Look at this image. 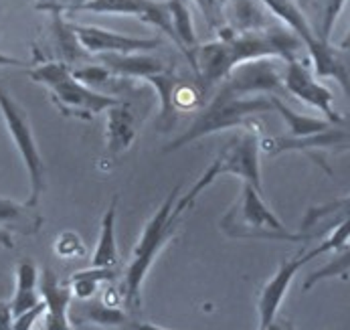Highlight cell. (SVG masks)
I'll list each match as a JSON object with an SVG mask.
<instances>
[{
	"label": "cell",
	"instance_id": "6da1fadb",
	"mask_svg": "<svg viewBox=\"0 0 350 330\" xmlns=\"http://www.w3.org/2000/svg\"><path fill=\"white\" fill-rule=\"evenodd\" d=\"M219 41L199 45L197 49V84L202 94L219 88L241 63L267 57L284 59L286 63H290L300 59V51L304 47L300 37L284 23H275L269 29L250 33H235L229 27H223L219 31Z\"/></svg>",
	"mask_w": 350,
	"mask_h": 330
},
{
	"label": "cell",
	"instance_id": "7a4b0ae2",
	"mask_svg": "<svg viewBox=\"0 0 350 330\" xmlns=\"http://www.w3.org/2000/svg\"><path fill=\"white\" fill-rule=\"evenodd\" d=\"M265 112H275L271 95H241L221 84L211 103L200 112L199 118L191 124V128L178 140L164 146L162 152H174L208 134H217L237 126H250L251 116H259Z\"/></svg>",
	"mask_w": 350,
	"mask_h": 330
},
{
	"label": "cell",
	"instance_id": "3957f363",
	"mask_svg": "<svg viewBox=\"0 0 350 330\" xmlns=\"http://www.w3.org/2000/svg\"><path fill=\"white\" fill-rule=\"evenodd\" d=\"M178 189L180 187H174L170 190L166 201L152 215V219L146 223V227L140 236L138 245L132 251V259L126 268V276H124V283H122V298L130 310H140V306H142V283L150 272L154 259L158 257L162 247L170 241V237L174 236V231L180 223L183 215H178L174 211Z\"/></svg>",
	"mask_w": 350,
	"mask_h": 330
},
{
	"label": "cell",
	"instance_id": "277c9868",
	"mask_svg": "<svg viewBox=\"0 0 350 330\" xmlns=\"http://www.w3.org/2000/svg\"><path fill=\"white\" fill-rule=\"evenodd\" d=\"M29 77L49 88L51 99L63 116L79 118L85 122H92L94 116L107 112L122 101L81 84L73 75L71 67L61 61H45L43 65L29 69Z\"/></svg>",
	"mask_w": 350,
	"mask_h": 330
},
{
	"label": "cell",
	"instance_id": "5b68a950",
	"mask_svg": "<svg viewBox=\"0 0 350 330\" xmlns=\"http://www.w3.org/2000/svg\"><path fill=\"white\" fill-rule=\"evenodd\" d=\"M221 229L233 239H267V241H308V233H292L265 205L263 194L243 183L237 203L223 215Z\"/></svg>",
	"mask_w": 350,
	"mask_h": 330
},
{
	"label": "cell",
	"instance_id": "8992f818",
	"mask_svg": "<svg viewBox=\"0 0 350 330\" xmlns=\"http://www.w3.org/2000/svg\"><path fill=\"white\" fill-rule=\"evenodd\" d=\"M0 112H2L6 130H8L10 138L14 142V146H16V150H18L23 162H25V168L29 173L31 194H29V199L25 203L29 207H37L43 192L47 189V181H45L47 166L43 162L41 150H39L37 140H35L29 114L25 112V107L12 95L2 88V84H0Z\"/></svg>",
	"mask_w": 350,
	"mask_h": 330
},
{
	"label": "cell",
	"instance_id": "52a82bcc",
	"mask_svg": "<svg viewBox=\"0 0 350 330\" xmlns=\"http://www.w3.org/2000/svg\"><path fill=\"white\" fill-rule=\"evenodd\" d=\"M259 150L265 156H280L284 152H306L310 158H314L328 175L330 166L320 154L326 152H342L350 150V120L347 118L340 124H332L324 132L312 134V136H301V138H292V136H278V138H259Z\"/></svg>",
	"mask_w": 350,
	"mask_h": 330
},
{
	"label": "cell",
	"instance_id": "ba28073f",
	"mask_svg": "<svg viewBox=\"0 0 350 330\" xmlns=\"http://www.w3.org/2000/svg\"><path fill=\"white\" fill-rule=\"evenodd\" d=\"M301 233L316 236L320 231H330L318 247H314L316 255L328 251H340L350 241V194L328 201L324 205L310 207L301 219Z\"/></svg>",
	"mask_w": 350,
	"mask_h": 330
},
{
	"label": "cell",
	"instance_id": "9c48e42d",
	"mask_svg": "<svg viewBox=\"0 0 350 330\" xmlns=\"http://www.w3.org/2000/svg\"><path fill=\"white\" fill-rule=\"evenodd\" d=\"M284 71L286 67H282L278 59L273 61V57L255 59L237 65L223 84L241 95L282 94L286 90Z\"/></svg>",
	"mask_w": 350,
	"mask_h": 330
},
{
	"label": "cell",
	"instance_id": "30bf717a",
	"mask_svg": "<svg viewBox=\"0 0 350 330\" xmlns=\"http://www.w3.org/2000/svg\"><path fill=\"white\" fill-rule=\"evenodd\" d=\"M217 160L221 166V175H235L263 194L259 173V134L255 128L235 136L221 150Z\"/></svg>",
	"mask_w": 350,
	"mask_h": 330
},
{
	"label": "cell",
	"instance_id": "8fae6325",
	"mask_svg": "<svg viewBox=\"0 0 350 330\" xmlns=\"http://www.w3.org/2000/svg\"><path fill=\"white\" fill-rule=\"evenodd\" d=\"M284 88L292 95H296L300 101L312 105L314 110L322 112L326 120H330L332 124H340L347 118H342L334 107H332V99L334 94L322 86L316 75L301 63L300 59L286 63V71H284Z\"/></svg>",
	"mask_w": 350,
	"mask_h": 330
},
{
	"label": "cell",
	"instance_id": "7c38bea8",
	"mask_svg": "<svg viewBox=\"0 0 350 330\" xmlns=\"http://www.w3.org/2000/svg\"><path fill=\"white\" fill-rule=\"evenodd\" d=\"M314 257H318L314 253V249H310L308 253H298L290 259H284L282 266L278 268V272L273 274L271 280L261 288L259 298H257V316H259V330H265L275 318H278V310L288 294L290 283L294 282L296 274L301 268L312 262Z\"/></svg>",
	"mask_w": 350,
	"mask_h": 330
},
{
	"label": "cell",
	"instance_id": "4fadbf2b",
	"mask_svg": "<svg viewBox=\"0 0 350 330\" xmlns=\"http://www.w3.org/2000/svg\"><path fill=\"white\" fill-rule=\"evenodd\" d=\"M73 31L81 43V47L85 49L90 55H103V53H150L160 49L162 41L152 37V39H142V37H128V35H120V33H111L100 27H92V25H73Z\"/></svg>",
	"mask_w": 350,
	"mask_h": 330
},
{
	"label": "cell",
	"instance_id": "5bb4252c",
	"mask_svg": "<svg viewBox=\"0 0 350 330\" xmlns=\"http://www.w3.org/2000/svg\"><path fill=\"white\" fill-rule=\"evenodd\" d=\"M308 49L316 77H332L340 84L342 92L350 99V55L340 47H332L330 41L318 39L314 33L301 39Z\"/></svg>",
	"mask_w": 350,
	"mask_h": 330
},
{
	"label": "cell",
	"instance_id": "9a60e30c",
	"mask_svg": "<svg viewBox=\"0 0 350 330\" xmlns=\"http://www.w3.org/2000/svg\"><path fill=\"white\" fill-rule=\"evenodd\" d=\"M39 294L45 302L47 330H73L69 320V308L73 300L69 283L61 282L51 268H45L39 278Z\"/></svg>",
	"mask_w": 350,
	"mask_h": 330
},
{
	"label": "cell",
	"instance_id": "2e32d148",
	"mask_svg": "<svg viewBox=\"0 0 350 330\" xmlns=\"http://www.w3.org/2000/svg\"><path fill=\"white\" fill-rule=\"evenodd\" d=\"M49 61H61L71 65H81L92 59V55L81 47L71 23L63 21L61 10H51V21L47 27V49Z\"/></svg>",
	"mask_w": 350,
	"mask_h": 330
},
{
	"label": "cell",
	"instance_id": "e0dca14e",
	"mask_svg": "<svg viewBox=\"0 0 350 330\" xmlns=\"http://www.w3.org/2000/svg\"><path fill=\"white\" fill-rule=\"evenodd\" d=\"M144 81L150 84L152 88L156 90L158 97H160V114H158V120H156V130L162 132V134H168L178 122L176 94H178V88H180L183 79L176 75L174 67L168 65L164 71L148 75Z\"/></svg>",
	"mask_w": 350,
	"mask_h": 330
},
{
	"label": "cell",
	"instance_id": "ac0fdd59",
	"mask_svg": "<svg viewBox=\"0 0 350 330\" xmlns=\"http://www.w3.org/2000/svg\"><path fill=\"white\" fill-rule=\"evenodd\" d=\"M100 63L107 67L116 77H130V79H146L148 75L164 71L168 65L146 53H103L98 55Z\"/></svg>",
	"mask_w": 350,
	"mask_h": 330
},
{
	"label": "cell",
	"instance_id": "d6986e66",
	"mask_svg": "<svg viewBox=\"0 0 350 330\" xmlns=\"http://www.w3.org/2000/svg\"><path fill=\"white\" fill-rule=\"evenodd\" d=\"M138 122L128 103L120 101L107 110V152L111 158L122 156L136 138Z\"/></svg>",
	"mask_w": 350,
	"mask_h": 330
},
{
	"label": "cell",
	"instance_id": "ffe728a7",
	"mask_svg": "<svg viewBox=\"0 0 350 330\" xmlns=\"http://www.w3.org/2000/svg\"><path fill=\"white\" fill-rule=\"evenodd\" d=\"M261 0H233L229 8V27L235 33H250L273 27L278 21Z\"/></svg>",
	"mask_w": 350,
	"mask_h": 330
},
{
	"label": "cell",
	"instance_id": "44dd1931",
	"mask_svg": "<svg viewBox=\"0 0 350 330\" xmlns=\"http://www.w3.org/2000/svg\"><path fill=\"white\" fill-rule=\"evenodd\" d=\"M345 4L347 0H300L298 6L306 14L314 35L322 41H330V35Z\"/></svg>",
	"mask_w": 350,
	"mask_h": 330
},
{
	"label": "cell",
	"instance_id": "7402d4cb",
	"mask_svg": "<svg viewBox=\"0 0 350 330\" xmlns=\"http://www.w3.org/2000/svg\"><path fill=\"white\" fill-rule=\"evenodd\" d=\"M41 223V215L35 213V207L0 196V229L8 233L16 231L23 236H33L39 231Z\"/></svg>",
	"mask_w": 350,
	"mask_h": 330
},
{
	"label": "cell",
	"instance_id": "603a6c76",
	"mask_svg": "<svg viewBox=\"0 0 350 330\" xmlns=\"http://www.w3.org/2000/svg\"><path fill=\"white\" fill-rule=\"evenodd\" d=\"M39 272L37 266L29 259L21 262L16 268V290H14V298L10 302V310H12V318L31 310L33 306H37L43 298L37 292L39 288Z\"/></svg>",
	"mask_w": 350,
	"mask_h": 330
},
{
	"label": "cell",
	"instance_id": "cb8c5ba5",
	"mask_svg": "<svg viewBox=\"0 0 350 330\" xmlns=\"http://www.w3.org/2000/svg\"><path fill=\"white\" fill-rule=\"evenodd\" d=\"M116 215H118V196H113L111 205L101 217L100 241L96 247V253L92 257L94 268H116L120 262L118 255V243H116Z\"/></svg>",
	"mask_w": 350,
	"mask_h": 330
},
{
	"label": "cell",
	"instance_id": "d4e9b609",
	"mask_svg": "<svg viewBox=\"0 0 350 330\" xmlns=\"http://www.w3.org/2000/svg\"><path fill=\"white\" fill-rule=\"evenodd\" d=\"M271 101H273V110L282 116V120L288 124V130H290V136L292 138H301V136H312V134H318V132H324L326 128L332 126L330 120L326 118H312V116H304L294 112L292 107H288L278 95H271Z\"/></svg>",
	"mask_w": 350,
	"mask_h": 330
},
{
	"label": "cell",
	"instance_id": "484cf974",
	"mask_svg": "<svg viewBox=\"0 0 350 330\" xmlns=\"http://www.w3.org/2000/svg\"><path fill=\"white\" fill-rule=\"evenodd\" d=\"M85 304L79 306V312H69V320L73 322H94L100 327H120L126 325L128 316L124 310L120 308H111L107 304H103L101 300H81Z\"/></svg>",
	"mask_w": 350,
	"mask_h": 330
},
{
	"label": "cell",
	"instance_id": "4316f807",
	"mask_svg": "<svg viewBox=\"0 0 350 330\" xmlns=\"http://www.w3.org/2000/svg\"><path fill=\"white\" fill-rule=\"evenodd\" d=\"M116 280V268H90L83 272H75L67 283L71 288L73 298L77 300H92L101 283H109Z\"/></svg>",
	"mask_w": 350,
	"mask_h": 330
},
{
	"label": "cell",
	"instance_id": "83f0119b",
	"mask_svg": "<svg viewBox=\"0 0 350 330\" xmlns=\"http://www.w3.org/2000/svg\"><path fill=\"white\" fill-rule=\"evenodd\" d=\"M350 276V245L342 247L340 251H336V257L330 259L324 268L312 272L306 280H304V292L312 290L314 285L322 280H330V278H349Z\"/></svg>",
	"mask_w": 350,
	"mask_h": 330
},
{
	"label": "cell",
	"instance_id": "f1b7e54d",
	"mask_svg": "<svg viewBox=\"0 0 350 330\" xmlns=\"http://www.w3.org/2000/svg\"><path fill=\"white\" fill-rule=\"evenodd\" d=\"M55 251L59 257H65V259H73V257H81L85 253V247H83V241L75 233H61L55 241Z\"/></svg>",
	"mask_w": 350,
	"mask_h": 330
},
{
	"label": "cell",
	"instance_id": "f546056e",
	"mask_svg": "<svg viewBox=\"0 0 350 330\" xmlns=\"http://www.w3.org/2000/svg\"><path fill=\"white\" fill-rule=\"evenodd\" d=\"M197 2V6L200 8V12H202V16H204V21H206V25L213 29V31H221L225 25H227V21H225V12H223V8L219 6V2L217 0H195Z\"/></svg>",
	"mask_w": 350,
	"mask_h": 330
},
{
	"label": "cell",
	"instance_id": "4dcf8cb0",
	"mask_svg": "<svg viewBox=\"0 0 350 330\" xmlns=\"http://www.w3.org/2000/svg\"><path fill=\"white\" fill-rule=\"evenodd\" d=\"M45 314V302L41 300L37 306H33L31 310H27V312H23V314H18V316H14L12 318V330H33L35 329V325H37V320L41 318Z\"/></svg>",
	"mask_w": 350,
	"mask_h": 330
},
{
	"label": "cell",
	"instance_id": "1f68e13d",
	"mask_svg": "<svg viewBox=\"0 0 350 330\" xmlns=\"http://www.w3.org/2000/svg\"><path fill=\"white\" fill-rule=\"evenodd\" d=\"M88 0H37L39 10H61V12H73L77 6H81Z\"/></svg>",
	"mask_w": 350,
	"mask_h": 330
},
{
	"label": "cell",
	"instance_id": "d6a6232c",
	"mask_svg": "<svg viewBox=\"0 0 350 330\" xmlns=\"http://www.w3.org/2000/svg\"><path fill=\"white\" fill-rule=\"evenodd\" d=\"M0 330H12V310L8 302L0 300Z\"/></svg>",
	"mask_w": 350,
	"mask_h": 330
},
{
	"label": "cell",
	"instance_id": "836d02e7",
	"mask_svg": "<svg viewBox=\"0 0 350 330\" xmlns=\"http://www.w3.org/2000/svg\"><path fill=\"white\" fill-rule=\"evenodd\" d=\"M0 65H4V67H29L27 61L10 57V55H4V53H0Z\"/></svg>",
	"mask_w": 350,
	"mask_h": 330
},
{
	"label": "cell",
	"instance_id": "e575fe53",
	"mask_svg": "<svg viewBox=\"0 0 350 330\" xmlns=\"http://www.w3.org/2000/svg\"><path fill=\"white\" fill-rule=\"evenodd\" d=\"M265 330H296L294 329V325L290 322V320H286V318H275L269 327Z\"/></svg>",
	"mask_w": 350,
	"mask_h": 330
},
{
	"label": "cell",
	"instance_id": "d590c367",
	"mask_svg": "<svg viewBox=\"0 0 350 330\" xmlns=\"http://www.w3.org/2000/svg\"><path fill=\"white\" fill-rule=\"evenodd\" d=\"M0 245L2 247H6V249H10L12 247V237L8 231H4V229H0Z\"/></svg>",
	"mask_w": 350,
	"mask_h": 330
},
{
	"label": "cell",
	"instance_id": "8d00e7d4",
	"mask_svg": "<svg viewBox=\"0 0 350 330\" xmlns=\"http://www.w3.org/2000/svg\"><path fill=\"white\" fill-rule=\"evenodd\" d=\"M132 330H166V329H160V327L150 325V322H134V325H132Z\"/></svg>",
	"mask_w": 350,
	"mask_h": 330
},
{
	"label": "cell",
	"instance_id": "74e56055",
	"mask_svg": "<svg viewBox=\"0 0 350 330\" xmlns=\"http://www.w3.org/2000/svg\"><path fill=\"white\" fill-rule=\"evenodd\" d=\"M338 47L342 49L345 53H349L350 55V27H349V31H347V35H345V39L340 41V45Z\"/></svg>",
	"mask_w": 350,
	"mask_h": 330
},
{
	"label": "cell",
	"instance_id": "f35d334b",
	"mask_svg": "<svg viewBox=\"0 0 350 330\" xmlns=\"http://www.w3.org/2000/svg\"><path fill=\"white\" fill-rule=\"evenodd\" d=\"M217 2H219V6H221V8H223V10H225V4H227V2H229V0H217Z\"/></svg>",
	"mask_w": 350,
	"mask_h": 330
}]
</instances>
